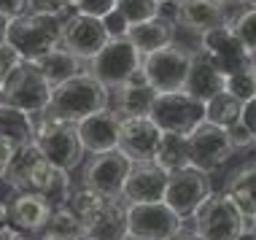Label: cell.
Segmentation results:
<instances>
[{"instance_id": "cell-1", "label": "cell", "mask_w": 256, "mask_h": 240, "mask_svg": "<svg viewBox=\"0 0 256 240\" xmlns=\"http://www.w3.org/2000/svg\"><path fill=\"white\" fill-rule=\"evenodd\" d=\"M110 100H114V92L106 84H100L89 70H84L78 76L68 78L65 84L54 86L49 114L76 124V122L86 119V116L110 108Z\"/></svg>"}, {"instance_id": "cell-2", "label": "cell", "mask_w": 256, "mask_h": 240, "mask_svg": "<svg viewBox=\"0 0 256 240\" xmlns=\"http://www.w3.org/2000/svg\"><path fill=\"white\" fill-rule=\"evenodd\" d=\"M62 14L49 11H27L24 16L14 19L8 27V44L16 49L27 62H36L38 57L49 54L62 46V30H65Z\"/></svg>"}, {"instance_id": "cell-3", "label": "cell", "mask_w": 256, "mask_h": 240, "mask_svg": "<svg viewBox=\"0 0 256 240\" xmlns=\"http://www.w3.org/2000/svg\"><path fill=\"white\" fill-rule=\"evenodd\" d=\"M36 143L46 160L62 170H76L86 154L73 122H65L49 111L36 119Z\"/></svg>"}, {"instance_id": "cell-4", "label": "cell", "mask_w": 256, "mask_h": 240, "mask_svg": "<svg viewBox=\"0 0 256 240\" xmlns=\"http://www.w3.org/2000/svg\"><path fill=\"white\" fill-rule=\"evenodd\" d=\"M140 65H143V54L124 36V38H110L102 46V52H98L89 60V73L114 92L127 81H132L140 73Z\"/></svg>"}, {"instance_id": "cell-5", "label": "cell", "mask_w": 256, "mask_h": 240, "mask_svg": "<svg viewBox=\"0 0 256 240\" xmlns=\"http://www.w3.org/2000/svg\"><path fill=\"white\" fill-rule=\"evenodd\" d=\"M192 222H194V235L200 240H240L246 235L243 216L226 192L224 194L213 192L194 210Z\"/></svg>"}, {"instance_id": "cell-6", "label": "cell", "mask_w": 256, "mask_h": 240, "mask_svg": "<svg viewBox=\"0 0 256 240\" xmlns=\"http://www.w3.org/2000/svg\"><path fill=\"white\" fill-rule=\"evenodd\" d=\"M151 119L159 124L162 132H181L189 135L205 122V102L192 98L186 89L181 92H156Z\"/></svg>"}, {"instance_id": "cell-7", "label": "cell", "mask_w": 256, "mask_h": 240, "mask_svg": "<svg viewBox=\"0 0 256 240\" xmlns=\"http://www.w3.org/2000/svg\"><path fill=\"white\" fill-rule=\"evenodd\" d=\"M192 65V52L170 44L154 54H146L140 65V76L148 81L156 92H181L186 89Z\"/></svg>"}, {"instance_id": "cell-8", "label": "cell", "mask_w": 256, "mask_h": 240, "mask_svg": "<svg viewBox=\"0 0 256 240\" xmlns=\"http://www.w3.org/2000/svg\"><path fill=\"white\" fill-rule=\"evenodd\" d=\"M130 240H172L184 230V216H178L164 200L127 205Z\"/></svg>"}, {"instance_id": "cell-9", "label": "cell", "mask_w": 256, "mask_h": 240, "mask_svg": "<svg viewBox=\"0 0 256 240\" xmlns=\"http://www.w3.org/2000/svg\"><path fill=\"white\" fill-rule=\"evenodd\" d=\"M52 92H54V86L44 78V73L32 62H24L11 76L8 84H6L3 100L16 106V108H22V111L36 116V119H40L52 106Z\"/></svg>"}, {"instance_id": "cell-10", "label": "cell", "mask_w": 256, "mask_h": 240, "mask_svg": "<svg viewBox=\"0 0 256 240\" xmlns=\"http://www.w3.org/2000/svg\"><path fill=\"white\" fill-rule=\"evenodd\" d=\"M189 152H192V164L210 176L232 160L234 146H232V138L224 127L205 119L197 130L189 132Z\"/></svg>"}, {"instance_id": "cell-11", "label": "cell", "mask_w": 256, "mask_h": 240, "mask_svg": "<svg viewBox=\"0 0 256 240\" xmlns=\"http://www.w3.org/2000/svg\"><path fill=\"white\" fill-rule=\"evenodd\" d=\"M52 170H54V164L46 160L40 146L32 140L27 146L14 148V156H11L8 168H6L3 181L14 192H38L40 194L52 176Z\"/></svg>"}, {"instance_id": "cell-12", "label": "cell", "mask_w": 256, "mask_h": 240, "mask_svg": "<svg viewBox=\"0 0 256 240\" xmlns=\"http://www.w3.org/2000/svg\"><path fill=\"white\" fill-rule=\"evenodd\" d=\"M130 173H132V162L119 148L106 154H94L84 164V186L100 192L108 200H122V192Z\"/></svg>"}, {"instance_id": "cell-13", "label": "cell", "mask_w": 256, "mask_h": 240, "mask_svg": "<svg viewBox=\"0 0 256 240\" xmlns=\"http://www.w3.org/2000/svg\"><path fill=\"white\" fill-rule=\"evenodd\" d=\"M210 194H213V189H210V178H208V173L197 170L194 164H189V168L178 170V173H170L168 189H164V202H168L178 216L192 218L194 210Z\"/></svg>"}, {"instance_id": "cell-14", "label": "cell", "mask_w": 256, "mask_h": 240, "mask_svg": "<svg viewBox=\"0 0 256 240\" xmlns=\"http://www.w3.org/2000/svg\"><path fill=\"white\" fill-rule=\"evenodd\" d=\"M200 49L208 52L213 60L221 65L224 73H234V70H243V68L256 65V57L248 52V46L240 40V36L234 32L232 19L213 30H208L200 36Z\"/></svg>"}, {"instance_id": "cell-15", "label": "cell", "mask_w": 256, "mask_h": 240, "mask_svg": "<svg viewBox=\"0 0 256 240\" xmlns=\"http://www.w3.org/2000/svg\"><path fill=\"white\" fill-rule=\"evenodd\" d=\"M110 40V32L106 27V19H98V16H89V14H78L73 11L70 16L65 19V30H62V46L68 52H73L78 60H89L94 57L98 52H102Z\"/></svg>"}, {"instance_id": "cell-16", "label": "cell", "mask_w": 256, "mask_h": 240, "mask_svg": "<svg viewBox=\"0 0 256 240\" xmlns=\"http://www.w3.org/2000/svg\"><path fill=\"white\" fill-rule=\"evenodd\" d=\"M159 140H162V130L151 116H124L122 119L119 152L132 164L154 162Z\"/></svg>"}, {"instance_id": "cell-17", "label": "cell", "mask_w": 256, "mask_h": 240, "mask_svg": "<svg viewBox=\"0 0 256 240\" xmlns=\"http://www.w3.org/2000/svg\"><path fill=\"white\" fill-rule=\"evenodd\" d=\"M122 119L124 116L116 108H106V111H98V114L86 116V119L76 122L84 152L92 156L116 152L119 148V138H122Z\"/></svg>"}, {"instance_id": "cell-18", "label": "cell", "mask_w": 256, "mask_h": 240, "mask_svg": "<svg viewBox=\"0 0 256 240\" xmlns=\"http://www.w3.org/2000/svg\"><path fill=\"white\" fill-rule=\"evenodd\" d=\"M168 173L156 168L154 162H140L132 164L127 184H124L122 200L127 205H140V202H159L164 200V189H168Z\"/></svg>"}, {"instance_id": "cell-19", "label": "cell", "mask_w": 256, "mask_h": 240, "mask_svg": "<svg viewBox=\"0 0 256 240\" xmlns=\"http://www.w3.org/2000/svg\"><path fill=\"white\" fill-rule=\"evenodd\" d=\"M226 8L230 6L224 0H176V24L202 36L213 27L230 22Z\"/></svg>"}, {"instance_id": "cell-20", "label": "cell", "mask_w": 256, "mask_h": 240, "mask_svg": "<svg viewBox=\"0 0 256 240\" xmlns=\"http://www.w3.org/2000/svg\"><path fill=\"white\" fill-rule=\"evenodd\" d=\"M226 86V73L221 70V65L202 49L192 52V65H189V78H186V92L192 98L208 102L213 94L224 92Z\"/></svg>"}, {"instance_id": "cell-21", "label": "cell", "mask_w": 256, "mask_h": 240, "mask_svg": "<svg viewBox=\"0 0 256 240\" xmlns=\"http://www.w3.org/2000/svg\"><path fill=\"white\" fill-rule=\"evenodd\" d=\"M52 205L44 194L38 192H16V197L11 200L8 205V216H11V224L16 230H24V232H32V235H40L44 227L49 224V216H52Z\"/></svg>"}, {"instance_id": "cell-22", "label": "cell", "mask_w": 256, "mask_h": 240, "mask_svg": "<svg viewBox=\"0 0 256 240\" xmlns=\"http://www.w3.org/2000/svg\"><path fill=\"white\" fill-rule=\"evenodd\" d=\"M84 240H130L127 202L110 200L84 227Z\"/></svg>"}, {"instance_id": "cell-23", "label": "cell", "mask_w": 256, "mask_h": 240, "mask_svg": "<svg viewBox=\"0 0 256 240\" xmlns=\"http://www.w3.org/2000/svg\"><path fill=\"white\" fill-rule=\"evenodd\" d=\"M127 38L135 44V49L146 57V54H154L159 49L172 44L176 38V19L172 16H154L148 22H140V24H130L127 30Z\"/></svg>"}, {"instance_id": "cell-24", "label": "cell", "mask_w": 256, "mask_h": 240, "mask_svg": "<svg viewBox=\"0 0 256 240\" xmlns=\"http://www.w3.org/2000/svg\"><path fill=\"white\" fill-rule=\"evenodd\" d=\"M154 100H156V89L138 73L132 81L114 89V100H110L114 106L110 108H116L122 116H148L151 108H154Z\"/></svg>"}, {"instance_id": "cell-25", "label": "cell", "mask_w": 256, "mask_h": 240, "mask_svg": "<svg viewBox=\"0 0 256 240\" xmlns=\"http://www.w3.org/2000/svg\"><path fill=\"white\" fill-rule=\"evenodd\" d=\"M0 140L11 143L14 148L27 146L36 140V116L11 102H0Z\"/></svg>"}, {"instance_id": "cell-26", "label": "cell", "mask_w": 256, "mask_h": 240, "mask_svg": "<svg viewBox=\"0 0 256 240\" xmlns=\"http://www.w3.org/2000/svg\"><path fill=\"white\" fill-rule=\"evenodd\" d=\"M81 62H84V60H78L73 52H68L65 46H57V49H52L49 54L38 57L32 65H36L40 73H44V78L49 81L52 86H60V84H65L68 78L84 73Z\"/></svg>"}, {"instance_id": "cell-27", "label": "cell", "mask_w": 256, "mask_h": 240, "mask_svg": "<svg viewBox=\"0 0 256 240\" xmlns=\"http://www.w3.org/2000/svg\"><path fill=\"white\" fill-rule=\"evenodd\" d=\"M154 164L162 168L164 173H178V170L189 168L192 164V152H189V135L181 132H162V140H159Z\"/></svg>"}, {"instance_id": "cell-28", "label": "cell", "mask_w": 256, "mask_h": 240, "mask_svg": "<svg viewBox=\"0 0 256 240\" xmlns=\"http://www.w3.org/2000/svg\"><path fill=\"white\" fill-rule=\"evenodd\" d=\"M240 114H243V102L232 98L230 92H218L205 102V119L224 130H230L234 122H240Z\"/></svg>"}, {"instance_id": "cell-29", "label": "cell", "mask_w": 256, "mask_h": 240, "mask_svg": "<svg viewBox=\"0 0 256 240\" xmlns=\"http://www.w3.org/2000/svg\"><path fill=\"white\" fill-rule=\"evenodd\" d=\"M44 232H52V235H60L68 240H81L84 238V222L78 218V214L70 205H60V208L52 210L49 224L44 227Z\"/></svg>"}, {"instance_id": "cell-30", "label": "cell", "mask_w": 256, "mask_h": 240, "mask_svg": "<svg viewBox=\"0 0 256 240\" xmlns=\"http://www.w3.org/2000/svg\"><path fill=\"white\" fill-rule=\"evenodd\" d=\"M108 202H110V200H108V197H102L100 192L81 186V189H76L73 194H70V202H68V205H70L76 214H78V218L84 222V227H86V224L92 222V218L98 216Z\"/></svg>"}, {"instance_id": "cell-31", "label": "cell", "mask_w": 256, "mask_h": 240, "mask_svg": "<svg viewBox=\"0 0 256 240\" xmlns=\"http://www.w3.org/2000/svg\"><path fill=\"white\" fill-rule=\"evenodd\" d=\"M162 0H119L116 3V11L127 19V24H140L154 16H162Z\"/></svg>"}, {"instance_id": "cell-32", "label": "cell", "mask_w": 256, "mask_h": 240, "mask_svg": "<svg viewBox=\"0 0 256 240\" xmlns=\"http://www.w3.org/2000/svg\"><path fill=\"white\" fill-rule=\"evenodd\" d=\"M224 92H230L232 98H238L240 102L256 98V65L243 68V70H234V73H226Z\"/></svg>"}, {"instance_id": "cell-33", "label": "cell", "mask_w": 256, "mask_h": 240, "mask_svg": "<svg viewBox=\"0 0 256 240\" xmlns=\"http://www.w3.org/2000/svg\"><path fill=\"white\" fill-rule=\"evenodd\" d=\"M232 27L240 36V40L248 46V52L256 57V6H248L246 11H240L238 16L232 19Z\"/></svg>"}, {"instance_id": "cell-34", "label": "cell", "mask_w": 256, "mask_h": 240, "mask_svg": "<svg viewBox=\"0 0 256 240\" xmlns=\"http://www.w3.org/2000/svg\"><path fill=\"white\" fill-rule=\"evenodd\" d=\"M226 194L232 197V202L238 205L240 216H243L246 235H256V202H254V197L243 189H234V186H226Z\"/></svg>"}, {"instance_id": "cell-35", "label": "cell", "mask_w": 256, "mask_h": 240, "mask_svg": "<svg viewBox=\"0 0 256 240\" xmlns=\"http://www.w3.org/2000/svg\"><path fill=\"white\" fill-rule=\"evenodd\" d=\"M24 62H27V60H24L16 49H14L8 40H6V44H0V94H3V89H6V84L11 81V76H14V73H16Z\"/></svg>"}, {"instance_id": "cell-36", "label": "cell", "mask_w": 256, "mask_h": 240, "mask_svg": "<svg viewBox=\"0 0 256 240\" xmlns=\"http://www.w3.org/2000/svg\"><path fill=\"white\" fill-rule=\"evenodd\" d=\"M116 3H119V0H76V11L89 14V16H98V19H106L108 14L116 11Z\"/></svg>"}, {"instance_id": "cell-37", "label": "cell", "mask_w": 256, "mask_h": 240, "mask_svg": "<svg viewBox=\"0 0 256 240\" xmlns=\"http://www.w3.org/2000/svg\"><path fill=\"white\" fill-rule=\"evenodd\" d=\"M230 186L248 192V194L254 197V202H256V162H254V164H246V168H240L238 173H234V178L230 181Z\"/></svg>"}, {"instance_id": "cell-38", "label": "cell", "mask_w": 256, "mask_h": 240, "mask_svg": "<svg viewBox=\"0 0 256 240\" xmlns=\"http://www.w3.org/2000/svg\"><path fill=\"white\" fill-rule=\"evenodd\" d=\"M226 132H230L234 148H251V146H256V135L243 124V122H234V124L226 130Z\"/></svg>"}, {"instance_id": "cell-39", "label": "cell", "mask_w": 256, "mask_h": 240, "mask_svg": "<svg viewBox=\"0 0 256 240\" xmlns=\"http://www.w3.org/2000/svg\"><path fill=\"white\" fill-rule=\"evenodd\" d=\"M27 11H30V0H0V14L6 19H11V22L24 16Z\"/></svg>"}, {"instance_id": "cell-40", "label": "cell", "mask_w": 256, "mask_h": 240, "mask_svg": "<svg viewBox=\"0 0 256 240\" xmlns=\"http://www.w3.org/2000/svg\"><path fill=\"white\" fill-rule=\"evenodd\" d=\"M30 11H49V14H62V16H70L68 8L60 0H30Z\"/></svg>"}, {"instance_id": "cell-41", "label": "cell", "mask_w": 256, "mask_h": 240, "mask_svg": "<svg viewBox=\"0 0 256 240\" xmlns=\"http://www.w3.org/2000/svg\"><path fill=\"white\" fill-rule=\"evenodd\" d=\"M240 122H243V124L256 135V98H251V100L243 102V114H240Z\"/></svg>"}, {"instance_id": "cell-42", "label": "cell", "mask_w": 256, "mask_h": 240, "mask_svg": "<svg viewBox=\"0 0 256 240\" xmlns=\"http://www.w3.org/2000/svg\"><path fill=\"white\" fill-rule=\"evenodd\" d=\"M11 156H14V146L6 143V140H0V178L6 176V168H8Z\"/></svg>"}, {"instance_id": "cell-43", "label": "cell", "mask_w": 256, "mask_h": 240, "mask_svg": "<svg viewBox=\"0 0 256 240\" xmlns=\"http://www.w3.org/2000/svg\"><path fill=\"white\" fill-rule=\"evenodd\" d=\"M8 27H11V19H6L3 14H0V44L8 40Z\"/></svg>"}, {"instance_id": "cell-44", "label": "cell", "mask_w": 256, "mask_h": 240, "mask_svg": "<svg viewBox=\"0 0 256 240\" xmlns=\"http://www.w3.org/2000/svg\"><path fill=\"white\" fill-rule=\"evenodd\" d=\"M6 224H11V216H8V205L0 202V227H6Z\"/></svg>"}, {"instance_id": "cell-45", "label": "cell", "mask_w": 256, "mask_h": 240, "mask_svg": "<svg viewBox=\"0 0 256 240\" xmlns=\"http://www.w3.org/2000/svg\"><path fill=\"white\" fill-rule=\"evenodd\" d=\"M172 240H200V238L194 235V230H192V232H184V230H181V232H178V235L172 238Z\"/></svg>"}, {"instance_id": "cell-46", "label": "cell", "mask_w": 256, "mask_h": 240, "mask_svg": "<svg viewBox=\"0 0 256 240\" xmlns=\"http://www.w3.org/2000/svg\"><path fill=\"white\" fill-rule=\"evenodd\" d=\"M38 240H68V238H60V235H52V232H40V238ZM84 240V238H81Z\"/></svg>"}, {"instance_id": "cell-47", "label": "cell", "mask_w": 256, "mask_h": 240, "mask_svg": "<svg viewBox=\"0 0 256 240\" xmlns=\"http://www.w3.org/2000/svg\"><path fill=\"white\" fill-rule=\"evenodd\" d=\"M60 3H62V6H65V8H68V11H76V0H60Z\"/></svg>"}, {"instance_id": "cell-48", "label": "cell", "mask_w": 256, "mask_h": 240, "mask_svg": "<svg viewBox=\"0 0 256 240\" xmlns=\"http://www.w3.org/2000/svg\"><path fill=\"white\" fill-rule=\"evenodd\" d=\"M226 6H248V0H224Z\"/></svg>"}, {"instance_id": "cell-49", "label": "cell", "mask_w": 256, "mask_h": 240, "mask_svg": "<svg viewBox=\"0 0 256 240\" xmlns=\"http://www.w3.org/2000/svg\"><path fill=\"white\" fill-rule=\"evenodd\" d=\"M240 240H256V235H243V238H240Z\"/></svg>"}, {"instance_id": "cell-50", "label": "cell", "mask_w": 256, "mask_h": 240, "mask_svg": "<svg viewBox=\"0 0 256 240\" xmlns=\"http://www.w3.org/2000/svg\"><path fill=\"white\" fill-rule=\"evenodd\" d=\"M248 6H256V0H248Z\"/></svg>"}, {"instance_id": "cell-51", "label": "cell", "mask_w": 256, "mask_h": 240, "mask_svg": "<svg viewBox=\"0 0 256 240\" xmlns=\"http://www.w3.org/2000/svg\"><path fill=\"white\" fill-rule=\"evenodd\" d=\"M162 3H176V0H162Z\"/></svg>"}]
</instances>
